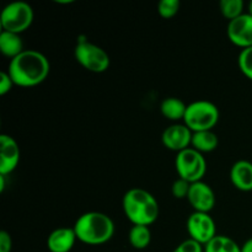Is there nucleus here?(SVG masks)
Returning <instances> with one entry per match:
<instances>
[{
	"instance_id": "15",
	"label": "nucleus",
	"mask_w": 252,
	"mask_h": 252,
	"mask_svg": "<svg viewBox=\"0 0 252 252\" xmlns=\"http://www.w3.org/2000/svg\"><path fill=\"white\" fill-rule=\"evenodd\" d=\"M24 51V42L19 33L7 31H2L0 33V52L5 57L14 59Z\"/></svg>"
},
{
	"instance_id": "16",
	"label": "nucleus",
	"mask_w": 252,
	"mask_h": 252,
	"mask_svg": "<svg viewBox=\"0 0 252 252\" xmlns=\"http://www.w3.org/2000/svg\"><path fill=\"white\" fill-rule=\"evenodd\" d=\"M219 144L218 135L213 130H202L192 135L191 145L199 153H211L217 149Z\"/></svg>"
},
{
	"instance_id": "23",
	"label": "nucleus",
	"mask_w": 252,
	"mask_h": 252,
	"mask_svg": "<svg viewBox=\"0 0 252 252\" xmlns=\"http://www.w3.org/2000/svg\"><path fill=\"white\" fill-rule=\"evenodd\" d=\"M189 187H191V184H189V182H187L186 180L180 179L179 177V179L172 184V187H171L172 196L177 199L187 198L189 192Z\"/></svg>"
},
{
	"instance_id": "12",
	"label": "nucleus",
	"mask_w": 252,
	"mask_h": 252,
	"mask_svg": "<svg viewBox=\"0 0 252 252\" xmlns=\"http://www.w3.org/2000/svg\"><path fill=\"white\" fill-rule=\"evenodd\" d=\"M20 161V148L16 140L7 134L0 135V175L11 174Z\"/></svg>"
},
{
	"instance_id": "4",
	"label": "nucleus",
	"mask_w": 252,
	"mask_h": 252,
	"mask_svg": "<svg viewBox=\"0 0 252 252\" xmlns=\"http://www.w3.org/2000/svg\"><path fill=\"white\" fill-rule=\"evenodd\" d=\"M218 121L219 110L211 101L198 100L187 105L184 122L193 133L212 130Z\"/></svg>"
},
{
	"instance_id": "19",
	"label": "nucleus",
	"mask_w": 252,
	"mask_h": 252,
	"mask_svg": "<svg viewBox=\"0 0 252 252\" xmlns=\"http://www.w3.org/2000/svg\"><path fill=\"white\" fill-rule=\"evenodd\" d=\"M129 239L130 245L137 250H144L149 246L152 241V233H150L149 226L144 225H133L129 230Z\"/></svg>"
},
{
	"instance_id": "8",
	"label": "nucleus",
	"mask_w": 252,
	"mask_h": 252,
	"mask_svg": "<svg viewBox=\"0 0 252 252\" xmlns=\"http://www.w3.org/2000/svg\"><path fill=\"white\" fill-rule=\"evenodd\" d=\"M187 231L189 239L206 246L217 236V226L209 213L193 212L187 219Z\"/></svg>"
},
{
	"instance_id": "25",
	"label": "nucleus",
	"mask_w": 252,
	"mask_h": 252,
	"mask_svg": "<svg viewBox=\"0 0 252 252\" xmlns=\"http://www.w3.org/2000/svg\"><path fill=\"white\" fill-rule=\"evenodd\" d=\"M14 85V81L10 78L9 73L7 71H1V74H0V95H6L7 93H10V90H11Z\"/></svg>"
},
{
	"instance_id": "7",
	"label": "nucleus",
	"mask_w": 252,
	"mask_h": 252,
	"mask_svg": "<svg viewBox=\"0 0 252 252\" xmlns=\"http://www.w3.org/2000/svg\"><path fill=\"white\" fill-rule=\"evenodd\" d=\"M175 166L180 179L186 180L189 184L202 181L207 171V161L202 153L193 148H187L177 153Z\"/></svg>"
},
{
	"instance_id": "26",
	"label": "nucleus",
	"mask_w": 252,
	"mask_h": 252,
	"mask_svg": "<svg viewBox=\"0 0 252 252\" xmlns=\"http://www.w3.org/2000/svg\"><path fill=\"white\" fill-rule=\"evenodd\" d=\"M12 239L7 231H0V252H11Z\"/></svg>"
},
{
	"instance_id": "24",
	"label": "nucleus",
	"mask_w": 252,
	"mask_h": 252,
	"mask_svg": "<svg viewBox=\"0 0 252 252\" xmlns=\"http://www.w3.org/2000/svg\"><path fill=\"white\" fill-rule=\"evenodd\" d=\"M172 252H204V248L197 241L187 239V240L182 241Z\"/></svg>"
},
{
	"instance_id": "1",
	"label": "nucleus",
	"mask_w": 252,
	"mask_h": 252,
	"mask_svg": "<svg viewBox=\"0 0 252 252\" xmlns=\"http://www.w3.org/2000/svg\"><path fill=\"white\" fill-rule=\"evenodd\" d=\"M49 62L44 54L34 49H25L9 64L10 78L15 85L21 88H32L43 83L49 74Z\"/></svg>"
},
{
	"instance_id": "9",
	"label": "nucleus",
	"mask_w": 252,
	"mask_h": 252,
	"mask_svg": "<svg viewBox=\"0 0 252 252\" xmlns=\"http://www.w3.org/2000/svg\"><path fill=\"white\" fill-rule=\"evenodd\" d=\"M226 34L231 43L245 49L252 47V15L244 12L228 24Z\"/></svg>"
},
{
	"instance_id": "20",
	"label": "nucleus",
	"mask_w": 252,
	"mask_h": 252,
	"mask_svg": "<svg viewBox=\"0 0 252 252\" xmlns=\"http://www.w3.org/2000/svg\"><path fill=\"white\" fill-rule=\"evenodd\" d=\"M220 12L225 19L231 21L244 14V1L243 0H221Z\"/></svg>"
},
{
	"instance_id": "13",
	"label": "nucleus",
	"mask_w": 252,
	"mask_h": 252,
	"mask_svg": "<svg viewBox=\"0 0 252 252\" xmlns=\"http://www.w3.org/2000/svg\"><path fill=\"white\" fill-rule=\"evenodd\" d=\"M78 240L73 228H58L49 234L47 248L51 252H70Z\"/></svg>"
},
{
	"instance_id": "2",
	"label": "nucleus",
	"mask_w": 252,
	"mask_h": 252,
	"mask_svg": "<svg viewBox=\"0 0 252 252\" xmlns=\"http://www.w3.org/2000/svg\"><path fill=\"white\" fill-rule=\"evenodd\" d=\"M123 212L133 225L149 226L159 217V203L150 192L143 189H130L122 201Z\"/></svg>"
},
{
	"instance_id": "17",
	"label": "nucleus",
	"mask_w": 252,
	"mask_h": 252,
	"mask_svg": "<svg viewBox=\"0 0 252 252\" xmlns=\"http://www.w3.org/2000/svg\"><path fill=\"white\" fill-rule=\"evenodd\" d=\"M187 105L177 97H167L162 100L161 105H160V111L161 115L165 118L170 121H180L184 120L185 115H186Z\"/></svg>"
},
{
	"instance_id": "6",
	"label": "nucleus",
	"mask_w": 252,
	"mask_h": 252,
	"mask_svg": "<svg viewBox=\"0 0 252 252\" xmlns=\"http://www.w3.org/2000/svg\"><path fill=\"white\" fill-rule=\"evenodd\" d=\"M33 9L26 1H12L2 9L0 15V24L2 31L21 33L26 31L33 22Z\"/></svg>"
},
{
	"instance_id": "29",
	"label": "nucleus",
	"mask_w": 252,
	"mask_h": 252,
	"mask_svg": "<svg viewBox=\"0 0 252 252\" xmlns=\"http://www.w3.org/2000/svg\"><path fill=\"white\" fill-rule=\"evenodd\" d=\"M249 14L252 15V0L250 1V4H249Z\"/></svg>"
},
{
	"instance_id": "10",
	"label": "nucleus",
	"mask_w": 252,
	"mask_h": 252,
	"mask_svg": "<svg viewBox=\"0 0 252 252\" xmlns=\"http://www.w3.org/2000/svg\"><path fill=\"white\" fill-rule=\"evenodd\" d=\"M187 199L194 212H201V213H209L216 206L214 191L208 184L203 181L191 184Z\"/></svg>"
},
{
	"instance_id": "21",
	"label": "nucleus",
	"mask_w": 252,
	"mask_h": 252,
	"mask_svg": "<svg viewBox=\"0 0 252 252\" xmlns=\"http://www.w3.org/2000/svg\"><path fill=\"white\" fill-rule=\"evenodd\" d=\"M239 68H240L241 73L252 80V47L243 49L239 54L238 58Z\"/></svg>"
},
{
	"instance_id": "28",
	"label": "nucleus",
	"mask_w": 252,
	"mask_h": 252,
	"mask_svg": "<svg viewBox=\"0 0 252 252\" xmlns=\"http://www.w3.org/2000/svg\"><path fill=\"white\" fill-rule=\"evenodd\" d=\"M5 177L4 175H0V192H4L5 189Z\"/></svg>"
},
{
	"instance_id": "22",
	"label": "nucleus",
	"mask_w": 252,
	"mask_h": 252,
	"mask_svg": "<svg viewBox=\"0 0 252 252\" xmlns=\"http://www.w3.org/2000/svg\"><path fill=\"white\" fill-rule=\"evenodd\" d=\"M180 1L179 0H161L158 4V12L164 19H171L179 12Z\"/></svg>"
},
{
	"instance_id": "14",
	"label": "nucleus",
	"mask_w": 252,
	"mask_h": 252,
	"mask_svg": "<svg viewBox=\"0 0 252 252\" xmlns=\"http://www.w3.org/2000/svg\"><path fill=\"white\" fill-rule=\"evenodd\" d=\"M230 180L234 187L243 192L252 191V162L239 160L231 166Z\"/></svg>"
},
{
	"instance_id": "11",
	"label": "nucleus",
	"mask_w": 252,
	"mask_h": 252,
	"mask_svg": "<svg viewBox=\"0 0 252 252\" xmlns=\"http://www.w3.org/2000/svg\"><path fill=\"white\" fill-rule=\"evenodd\" d=\"M193 132L185 125H172L162 132L161 142L165 148L172 152H182L189 148Z\"/></svg>"
},
{
	"instance_id": "5",
	"label": "nucleus",
	"mask_w": 252,
	"mask_h": 252,
	"mask_svg": "<svg viewBox=\"0 0 252 252\" xmlns=\"http://www.w3.org/2000/svg\"><path fill=\"white\" fill-rule=\"evenodd\" d=\"M74 56L81 66L93 73H103L110 68L111 61L107 52L83 37L78 38Z\"/></svg>"
},
{
	"instance_id": "27",
	"label": "nucleus",
	"mask_w": 252,
	"mask_h": 252,
	"mask_svg": "<svg viewBox=\"0 0 252 252\" xmlns=\"http://www.w3.org/2000/svg\"><path fill=\"white\" fill-rule=\"evenodd\" d=\"M241 252H252V238L246 240L241 246Z\"/></svg>"
},
{
	"instance_id": "18",
	"label": "nucleus",
	"mask_w": 252,
	"mask_h": 252,
	"mask_svg": "<svg viewBox=\"0 0 252 252\" xmlns=\"http://www.w3.org/2000/svg\"><path fill=\"white\" fill-rule=\"evenodd\" d=\"M204 252H241V246L225 235H217L206 246Z\"/></svg>"
},
{
	"instance_id": "3",
	"label": "nucleus",
	"mask_w": 252,
	"mask_h": 252,
	"mask_svg": "<svg viewBox=\"0 0 252 252\" xmlns=\"http://www.w3.org/2000/svg\"><path fill=\"white\" fill-rule=\"evenodd\" d=\"M73 229L78 240L86 245H102L115 234L112 219L100 212H88L80 216Z\"/></svg>"
}]
</instances>
